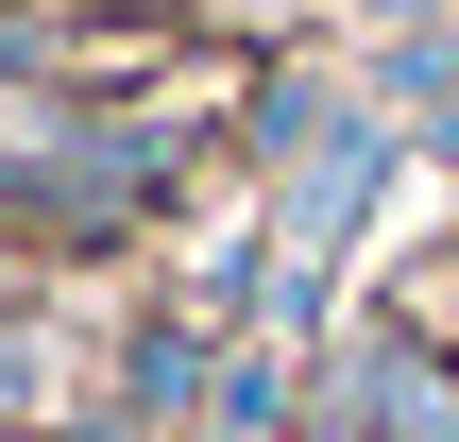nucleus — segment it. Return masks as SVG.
<instances>
[{
	"instance_id": "f257e3e1",
	"label": "nucleus",
	"mask_w": 459,
	"mask_h": 442,
	"mask_svg": "<svg viewBox=\"0 0 459 442\" xmlns=\"http://www.w3.org/2000/svg\"><path fill=\"white\" fill-rule=\"evenodd\" d=\"M324 426H358V442H459V358H426L409 324L358 341V358L324 375Z\"/></svg>"
},
{
	"instance_id": "f03ea898",
	"label": "nucleus",
	"mask_w": 459,
	"mask_h": 442,
	"mask_svg": "<svg viewBox=\"0 0 459 442\" xmlns=\"http://www.w3.org/2000/svg\"><path fill=\"white\" fill-rule=\"evenodd\" d=\"M51 392H68V341H51V324H34V307L0 290V426H34Z\"/></svg>"
}]
</instances>
